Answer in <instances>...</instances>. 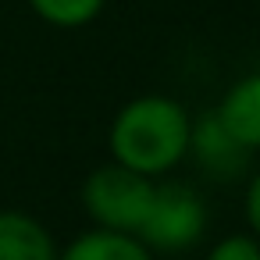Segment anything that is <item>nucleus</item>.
<instances>
[{"mask_svg": "<svg viewBox=\"0 0 260 260\" xmlns=\"http://www.w3.org/2000/svg\"><path fill=\"white\" fill-rule=\"evenodd\" d=\"M242 210H246V221H249V232L260 239V171L246 182V196H242Z\"/></svg>", "mask_w": 260, "mask_h": 260, "instance_id": "10", "label": "nucleus"}, {"mask_svg": "<svg viewBox=\"0 0 260 260\" xmlns=\"http://www.w3.org/2000/svg\"><path fill=\"white\" fill-rule=\"evenodd\" d=\"M153 189H157V178H146V175L111 160L82 182V207H86L93 228L136 235L150 210Z\"/></svg>", "mask_w": 260, "mask_h": 260, "instance_id": "2", "label": "nucleus"}, {"mask_svg": "<svg viewBox=\"0 0 260 260\" xmlns=\"http://www.w3.org/2000/svg\"><path fill=\"white\" fill-rule=\"evenodd\" d=\"M189 132L192 118L175 96L143 93L121 104L111 121V160L146 178H160L189 157Z\"/></svg>", "mask_w": 260, "mask_h": 260, "instance_id": "1", "label": "nucleus"}, {"mask_svg": "<svg viewBox=\"0 0 260 260\" xmlns=\"http://www.w3.org/2000/svg\"><path fill=\"white\" fill-rule=\"evenodd\" d=\"M207 232V203L192 185L182 182H157L150 210L139 224V239L153 253H178L192 249Z\"/></svg>", "mask_w": 260, "mask_h": 260, "instance_id": "3", "label": "nucleus"}, {"mask_svg": "<svg viewBox=\"0 0 260 260\" xmlns=\"http://www.w3.org/2000/svg\"><path fill=\"white\" fill-rule=\"evenodd\" d=\"M0 260H57V242L25 210H0Z\"/></svg>", "mask_w": 260, "mask_h": 260, "instance_id": "6", "label": "nucleus"}, {"mask_svg": "<svg viewBox=\"0 0 260 260\" xmlns=\"http://www.w3.org/2000/svg\"><path fill=\"white\" fill-rule=\"evenodd\" d=\"M207 260H260V239L249 232H235V235H224L210 246Z\"/></svg>", "mask_w": 260, "mask_h": 260, "instance_id": "9", "label": "nucleus"}, {"mask_svg": "<svg viewBox=\"0 0 260 260\" xmlns=\"http://www.w3.org/2000/svg\"><path fill=\"white\" fill-rule=\"evenodd\" d=\"M107 0H29V8L57 29H82L93 18H100Z\"/></svg>", "mask_w": 260, "mask_h": 260, "instance_id": "8", "label": "nucleus"}, {"mask_svg": "<svg viewBox=\"0 0 260 260\" xmlns=\"http://www.w3.org/2000/svg\"><path fill=\"white\" fill-rule=\"evenodd\" d=\"M189 157H196V164L214 175V178H235L246 160H249V150H242L228 132L224 125L214 118V114H203L192 121V132H189Z\"/></svg>", "mask_w": 260, "mask_h": 260, "instance_id": "4", "label": "nucleus"}, {"mask_svg": "<svg viewBox=\"0 0 260 260\" xmlns=\"http://www.w3.org/2000/svg\"><path fill=\"white\" fill-rule=\"evenodd\" d=\"M57 260H153V249L132 235V232H107V228H89L68 242Z\"/></svg>", "mask_w": 260, "mask_h": 260, "instance_id": "7", "label": "nucleus"}, {"mask_svg": "<svg viewBox=\"0 0 260 260\" xmlns=\"http://www.w3.org/2000/svg\"><path fill=\"white\" fill-rule=\"evenodd\" d=\"M214 118L224 125V132L242 146V150H260V72L242 75L232 82L214 111Z\"/></svg>", "mask_w": 260, "mask_h": 260, "instance_id": "5", "label": "nucleus"}]
</instances>
